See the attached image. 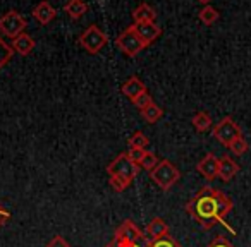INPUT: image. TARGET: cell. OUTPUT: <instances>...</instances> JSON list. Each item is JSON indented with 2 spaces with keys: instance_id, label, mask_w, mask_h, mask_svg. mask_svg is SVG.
Instances as JSON below:
<instances>
[{
  "instance_id": "cell-27",
  "label": "cell",
  "mask_w": 251,
  "mask_h": 247,
  "mask_svg": "<svg viewBox=\"0 0 251 247\" xmlns=\"http://www.w3.org/2000/svg\"><path fill=\"white\" fill-rule=\"evenodd\" d=\"M158 165V158L155 157L153 153H150V151H147V155H145V158L141 160V163H140V167L141 168H145V170H148V172H151L155 167Z\"/></svg>"
},
{
  "instance_id": "cell-23",
  "label": "cell",
  "mask_w": 251,
  "mask_h": 247,
  "mask_svg": "<svg viewBox=\"0 0 251 247\" xmlns=\"http://www.w3.org/2000/svg\"><path fill=\"white\" fill-rule=\"evenodd\" d=\"M12 55H14V48L9 46L7 43L2 40V36H0V70H2V67L12 59Z\"/></svg>"
},
{
  "instance_id": "cell-12",
  "label": "cell",
  "mask_w": 251,
  "mask_h": 247,
  "mask_svg": "<svg viewBox=\"0 0 251 247\" xmlns=\"http://www.w3.org/2000/svg\"><path fill=\"white\" fill-rule=\"evenodd\" d=\"M33 18L36 19V21L40 22L42 26H47L50 24V22L55 19L57 16V11L52 7V4H50L49 0H43V2H40L38 5H36L35 9H33Z\"/></svg>"
},
{
  "instance_id": "cell-18",
  "label": "cell",
  "mask_w": 251,
  "mask_h": 247,
  "mask_svg": "<svg viewBox=\"0 0 251 247\" xmlns=\"http://www.w3.org/2000/svg\"><path fill=\"white\" fill-rule=\"evenodd\" d=\"M193 127H195L198 133H206V131L212 129V117H210L206 112H196L193 115V120H191Z\"/></svg>"
},
{
  "instance_id": "cell-14",
  "label": "cell",
  "mask_w": 251,
  "mask_h": 247,
  "mask_svg": "<svg viewBox=\"0 0 251 247\" xmlns=\"http://www.w3.org/2000/svg\"><path fill=\"white\" fill-rule=\"evenodd\" d=\"M237 172H239V165L230 157H222L219 160V179H222L224 182L232 180Z\"/></svg>"
},
{
  "instance_id": "cell-28",
  "label": "cell",
  "mask_w": 251,
  "mask_h": 247,
  "mask_svg": "<svg viewBox=\"0 0 251 247\" xmlns=\"http://www.w3.org/2000/svg\"><path fill=\"white\" fill-rule=\"evenodd\" d=\"M105 247H148V240L147 242H126V240L112 239V242H108Z\"/></svg>"
},
{
  "instance_id": "cell-22",
  "label": "cell",
  "mask_w": 251,
  "mask_h": 247,
  "mask_svg": "<svg viewBox=\"0 0 251 247\" xmlns=\"http://www.w3.org/2000/svg\"><path fill=\"white\" fill-rule=\"evenodd\" d=\"M148 247H181V244L169 233V235L162 237V239L148 240Z\"/></svg>"
},
{
  "instance_id": "cell-30",
  "label": "cell",
  "mask_w": 251,
  "mask_h": 247,
  "mask_svg": "<svg viewBox=\"0 0 251 247\" xmlns=\"http://www.w3.org/2000/svg\"><path fill=\"white\" fill-rule=\"evenodd\" d=\"M206 247H234V244L230 242V240H227L226 237H222V235H217L215 239H213L212 242H210Z\"/></svg>"
},
{
  "instance_id": "cell-32",
  "label": "cell",
  "mask_w": 251,
  "mask_h": 247,
  "mask_svg": "<svg viewBox=\"0 0 251 247\" xmlns=\"http://www.w3.org/2000/svg\"><path fill=\"white\" fill-rule=\"evenodd\" d=\"M9 220H11V213H9L7 209L4 208V206L0 204V228H2V226H4L5 223L9 222Z\"/></svg>"
},
{
  "instance_id": "cell-4",
  "label": "cell",
  "mask_w": 251,
  "mask_h": 247,
  "mask_svg": "<svg viewBox=\"0 0 251 247\" xmlns=\"http://www.w3.org/2000/svg\"><path fill=\"white\" fill-rule=\"evenodd\" d=\"M115 45L119 46V50H121L124 55L131 57V59L136 57L143 48H147V46L143 45V42H141V38L138 36L136 29H134V24L127 26V28L115 38Z\"/></svg>"
},
{
  "instance_id": "cell-16",
  "label": "cell",
  "mask_w": 251,
  "mask_h": 247,
  "mask_svg": "<svg viewBox=\"0 0 251 247\" xmlns=\"http://www.w3.org/2000/svg\"><path fill=\"white\" fill-rule=\"evenodd\" d=\"M131 16H133V19H134V24H140V22H155V19H157V11L148 4H140L134 9Z\"/></svg>"
},
{
  "instance_id": "cell-29",
  "label": "cell",
  "mask_w": 251,
  "mask_h": 247,
  "mask_svg": "<svg viewBox=\"0 0 251 247\" xmlns=\"http://www.w3.org/2000/svg\"><path fill=\"white\" fill-rule=\"evenodd\" d=\"M126 155L129 157V160L133 161V163L140 165L141 160L145 158V155H147V150H129Z\"/></svg>"
},
{
  "instance_id": "cell-33",
  "label": "cell",
  "mask_w": 251,
  "mask_h": 247,
  "mask_svg": "<svg viewBox=\"0 0 251 247\" xmlns=\"http://www.w3.org/2000/svg\"><path fill=\"white\" fill-rule=\"evenodd\" d=\"M200 4H203V5H210V2H212V0H198Z\"/></svg>"
},
{
  "instance_id": "cell-19",
  "label": "cell",
  "mask_w": 251,
  "mask_h": 247,
  "mask_svg": "<svg viewBox=\"0 0 251 247\" xmlns=\"http://www.w3.org/2000/svg\"><path fill=\"white\" fill-rule=\"evenodd\" d=\"M141 117H143L148 124H157V122L164 117V110H162L157 103H151L150 107H147V108L141 110Z\"/></svg>"
},
{
  "instance_id": "cell-20",
  "label": "cell",
  "mask_w": 251,
  "mask_h": 247,
  "mask_svg": "<svg viewBox=\"0 0 251 247\" xmlns=\"http://www.w3.org/2000/svg\"><path fill=\"white\" fill-rule=\"evenodd\" d=\"M198 18H200V21H201L203 24L212 26V24H215V22L219 21L220 14H219V11H217L215 7H212V5H205V7L198 12Z\"/></svg>"
},
{
  "instance_id": "cell-6",
  "label": "cell",
  "mask_w": 251,
  "mask_h": 247,
  "mask_svg": "<svg viewBox=\"0 0 251 247\" xmlns=\"http://www.w3.org/2000/svg\"><path fill=\"white\" fill-rule=\"evenodd\" d=\"M107 174L108 177L110 175H117V177H124L133 182L138 177V174H140V165L133 163L127 155L122 153L107 165Z\"/></svg>"
},
{
  "instance_id": "cell-24",
  "label": "cell",
  "mask_w": 251,
  "mask_h": 247,
  "mask_svg": "<svg viewBox=\"0 0 251 247\" xmlns=\"http://www.w3.org/2000/svg\"><path fill=\"white\" fill-rule=\"evenodd\" d=\"M108 184H110V187L114 189L115 192H122L126 191V189L129 187L133 182L127 180V179L124 177H117V175H110V179H108Z\"/></svg>"
},
{
  "instance_id": "cell-8",
  "label": "cell",
  "mask_w": 251,
  "mask_h": 247,
  "mask_svg": "<svg viewBox=\"0 0 251 247\" xmlns=\"http://www.w3.org/2000/svg\"><path fill=\"white\" fill-rule=\"evenodd\" d=\"M114 239L117 240H126V242H147V235L145 232H141L140 226L133 222V220H126L115 230Z\"/></svg>"
},
{
  "instance_id": "cell-3",
  "label": "cell",
  "mask_w": 251,
  "mask_h": 247,
  "mask_svg": "<svg viewBox=\"0 0 251 247\" xmlns=\"http://www.w3.org/2000/svg\"><path fill=\"white\" fill-rule=\"evenodd\" d=\"M77 42H79L81 48L86 50L90 55H97V53L108 43V36L105 35L97 24H91L81 33Z\"/></svg>"
},
{
  "instance_id": "cell-2",
  "label": "cell",
  "mask_w": 251,
  "mask_h": 247,
  "mask_svg": "<svg viewBox=\"0 0 251 247\" xmlns=\"http://www.w3.org/2000/svg\"><path fill=\"white\" fill-rule=\"evenodd\" d=\"M150 179L162 189V191H169L171 187H174L177 184V180L181 179V172L177 170L172 161L162 160L158 161V165L150 172Z\"/></svg>"
},
{
  "instance_id": "cell-21",
  "label": "cell",
  "mask_w": 251,
  "mask_h": 247,
  "mask_svg": "<svg viewBox=\"0 0 251 247\" xmlns=\"http://www.w3.org/2000/svg\"><path fill=\"white\" fill-rule=\"evenodd\" d=\"M127 143H129V150H147V146L150 144V139H148L145 133L136 131V133L129 137Z\"/></svg>"
},
{
  "instance_id": "cell-7",
  "label": "cell",
  "mask_w": 251,
  "mask_h": 247,
  "mask_svg": "<svg viewBox=\"0 0 251 247\" xmlns=\"http://www.w3.org/2000/svg\"><path fill=\"white\" fill-rule=\"evenodd\" d=\"M26 19L18 11H9L0 18V33L7 38L14 40L21 33H25Z\"/></svg>"
},
{
  "instance_id": "cell-13",
  "label": "cell",
  "mask_w": 251,
  "mask_h": 247,
  "mask_svg": "<svg viewBox=\"0 0 251 247\" xmlns=\"http://www.w3.org/2000/svg\"><path fill=\"white\" fill-rule=\"evenodd\" d=\"M145 235H147L148 240L162 239V237L169 235V225L160 218V216H155V218L147 225V228H145Z\"/></svg>"
},
{
  "instance_id": "cell-10",
  "label": "cell",
  "mask_w": 251,
  "mask_h": 247,
  "mask_svg": "<svg viewBox=\"0 0 251 247\" xmlns=\"http://www.w3.org/2000/svg\"><path fill=\"white\" fill-rule=\"evenodd\" d=\"M196 170L203 175L208 180H213V179L219 177V158L215 157L213 153H208L198 161L196 165Z\"/></svg>"
},
{
  "instance_id": "cell-5",
  "label": "cell",
  "mask_w": 251,
  "mask_h": 247,
  "mask_svg": "<svg viewBox=\"0 0 251 247\" xmlns=\"http://www.w3.org/2000/svg\"><path fill=\"white\" fill-rule=\"evenodd\" d=\"M212 134L222 146L229 148L230 143H234L237 137L243 136V131H241L239 124H236L232 120V117H224L219 124H215V127L212 129Z\"/></svg>"
},
{
  "instance_id": "cell-26",
  "label": "cell",
  "mask_w": 251,
  "mask_h": 247,
  "mask_svg": "<svg viewBox=\"0 0 251 247\" xmlns=\"http://www.w3.org/2000/svg\"><path fill=\"white\" fill-rule=\"evenodd\" d=\"M133 103H134V107H136L138 110L141 112L143 108L150 107V105H151V103H155V101H153V96H151V94L148 93V91H145V93L141 94V96H138L136 100L133 101Z\"/></svg>"
},
{
  "instance_id": "cell-17",
  "label": "cell",
  "mask_w": 251,
  "mask_h": 247,
  "mask_svg": "<svg viewBox=\"0 0 251 247\" xmlns=\"http://www.w3.org/2000/svg\"><path fill=\"white\" fill-rule=\"evenodd\" d=\"M64 12H66L73 21H77V19H81L88 12V4L84 0H69V2L64 5Z\"/></svg>"
},
{
  "instance_id": "cell-9",
  "label": "cell",
  "mask_w": 251,
  "mask_h": 247,
  "mask_svg": "<svg viewBox=\"0 0 251 247\" xmlns=\"http://www.w3.org/2000/svg\"><path fill=\"white\" fill-rule=\"evenodd\" d=\"M134 29L145 46H150L162 35V28L157 22H140V24H134Z\"/></svg>"
},
{
  "instance_id": "cell-11",
  "label": "cell",
  "mask_w": 251,
  "mask_h": 247,
  "mask_svg": "<svg viewBox=\"0 0 251 247\" xmlns=\"http://www.w3.org/2000/svg\"><path fill=\"white\" fill-rule=\"evenodd\" d=\"M145 91H148L147 84H145L138 76H131L129 79L121 86V93L124 94L126 98H129L131 101H134L138 96H141Z\"/></svg>"
},
{
  "instance_id": "cell-1",
  "label": "cell",
  "mask_w": 251,
  "mask_h": 247,
  "mask_svg": "<svg viewBox=\"0 0 251 247\" xmlns=\"http://www.w3.org/2000/svg\"><path fill=\"white\" fill-rule=\"evenodd\" d=\"M232 201L224 194L222 191L215 187H201L186 204V211L188 215L195 220L196 223L203 226V228H212L213 225L220 223L226 226L232 235H236V230L226 222V216L232 211Z\"/></svg>"
},
{
  "instance_id": "cell-15",
  "label": "cell",
  "mask_w": 251,
  "mask_h": 247,
  "mask_svg": "<svg viewBox=\"0 0 251 247\" xmlns=\"http://www.w3.org/2000/svg\"><path fill=\"white\" fill-rule=\"evenodd\" d=\"M36 42L33 40V36H29L28 33H21L19 36H16L14 42H12V48L14 52H18L21 57H26L35 50Z\"/></svg>"
},
{
  "instance_id": "cell-25",
  "label": "cell",
  "mask_w": 251,
  "mask_h": 247,
  "mask_svg": "<svg viewBox=\"0 0 251 247\" xmlns=\"http://www.w3.org/2000/svg\"><path fill=\"white\" fill-rule=\"evenodd\" d=\"M229 150H230V153L236 155V157H243V155L248 151V143H246V139H244L243 136L237 137V139L234 141V143H230Z\"/></svg>"
},
{
  "instance_id": "cell-31",
  "label": "cell",
  "mask_w": 251,
  "mask_h": 247,
  "mask_svg": "<svg viewBox=\"0 0 251 247\" xmlns=\"http://www.w3.org/2000/svg\"><path fill=\"white\" fill-rule=\"evenodd\" d=\"M47 247H71V246L62 235H55L49 244H47Z\"/></svg>"
}]
</instances>
